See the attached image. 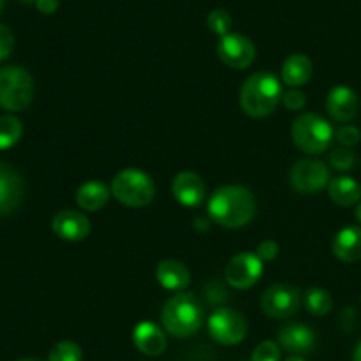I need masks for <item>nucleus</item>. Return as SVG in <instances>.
Here are the masks:
<instances>
[{"label":"nucleus","mask_w":361,"mask_h":361,"mask_svg":"<svg viewBox=\"0 0 361 361\" xmlns=\"http://www.w3.org/2000/svg\"><path fill=\"white\" fill-rule=\"evenodd\" d=\"M208 331L212 338L222 345H236L247 337L249 323L245 316L233 309H217L208 317Z\"/></svg>","instance_id":"obj_7"},{"label":"nucleus","mask_w":361,"mask_h":361,"mask_svg":"<svg viewBox=\"0 0 361 361\" xmlns=\"http://www.w3.org/2000/svg\"><path fill=\"white\" fill-rule=\"evenodd\" d=\"M111 196V187L99 180H88L78 189L76 203L85 212H99L108 204Z\"/></svg>","instance_id":"obj_18"},{"label":"nucleus","mask_w":361,"mask_h":361,"mask_svg":"<svg viewBox=\"0 0 361 361\" xmlns=\"http://www.w3.org/2000/svg\"><path fill=\"white\" fill-rule=\"evenodd\" d=\"M356 162H358V159H356V154L351 148L341 147L331 150L330 164L331 168H335L337 171H351V169H355Z\"/></svg>","instance_id":"obj_27"},{"label":"nucleus","mask_w":361,"mask_h":361,"mask_svg":"<svg viewBox=\"0 0 361 361\" xmlns=\"http://www.w3.org/2000/svg\"><path fill=\"white\" fill-rule=\"evenodd\" d=\"M48 361H83V349L71 341H62L49 351Z\"/></svg>","instance_id":"obj_25"},{"label":"nucleus","mask_w":361,"mask_h":361,"mask_svg":"<svg viewBox=\"0 0 361 361\" xmlns=\"http://www.w3.org/2000/svg\"><path fill=\"white\" fill-rule=\"evenodd\" d=\"M252 361H281V348L277 342L264 341L254 349Z\"/></svg>","instance_id":"obj_28"},{"label":"nucleus","mask_w":361,"mask_h":361,"mask_svg":"<svg viewBox=\"0 0 361 361\" xmlns=\"http://www.w3.org/2000/svg\"><path fill=\"white\" fill-rule=\"evenodd\" d=\"M312 78V60L303 53L288 56L282 66V81L289 87H303Z\"/></svg>","instance_id":"obj_21"},{"label":"nucleus","mask_w":361,"mask_h":361,"mask_svg":"<svg viewBox=\"0 0 361 361\" xmlns=\"http://www.w3.org/2000/svg\"><path fill=\"white\" fill-rule=\"evenodd\" d=\"M286 361H307L303 356H291V358H288Z\"/></svg>","instance_id":"obj_35"},{"label":"nucleus","mask_w":361,"mask_h":361,"mask_svg":"<svg viewBox=\"0 0 361 361\" xmlns=\"http://www.w3.org/2000/svg\"><path fill=\"white\" fill-rule=\"evenodd\" d=\"M282 102H284V106L289 111H300V109L305 108L307 97L302 90L293 88V90L286 92V94L282 95Z\"/></svg>","instance_id":"obj_30"},{"label":"nucleus","mask_w":361,"mask_h":361,"mask_svg":"<svg viewBox=\"0 0 361 361\" xmlns=\"http://www.w3.org/2000/svg\"><path fill=\"white\" fill-rule=\"evenodd\" d=\"M219 59L231 69H247L256 60V46L247 35L228 34L217 46Z\"/></svg>","instance_id":"obj_11"},{"label":"nucleus","mask_w":361,"mask_h":361,"mask_svg":"<svg viewBox=\"0 0 361 361\" xmlns=\"http://www.w3.org/2000/svg\"><path fill=\"white\" fill-rule=\"evenodd\" d=\"M291 187L300 194H317L330 183V169L316 159H302L289 171Z\"/></svg>","instance_id":"obj_9"},{"label":"nucleus","mask_w":361,"mask_h":361,"mask_svg":"<svg viewBox=\"0 0 361 361\" xmlns=\"http://www.w3.org/2000/svg\"><path fill=\"white\" fill-rule=\"evenodd\" d=\"M263 275V261L252 252H240L228 263L224 271V279L231 288L245 291L257 284Z\"/></svg>","instance_id":"obj_10"},{"label":"nucleus","mask_w":361,"mask_h":361,"mask_svg":"<svg viewBox=\"0 0 361 361\" xmlns=\"http://www.w3.org/2000/svg\"><path fill=\"white\" fill-rule=\"evenodd\" d=\"M353 361H361V341L355 348V353H353Z\"/></svg>","instance_id":"obj_34"},{"label":"nucleus","mask_w":361,"mask_h":361,"mask_svg":"<svg viewBox=\"0 0 361 361\" xmlns=\"http://www.w3.org/2000/svg\"><path fill=\"white\" fill-rule=\"evenodd\" d=\"M335 140L341 143V147L351 148L360 143L361 133L358 127L355 126H341L337 130H335Z\"/></svg>","instance_id":"obj_29"},{"label":"nucleus","mask_w":361,"mask_h":361,"mask_svg":"<svg viewBox=\"0 0 361 361\" xmlns=\"http://www.w3.org/2000/svg\"><path fill=\"white\" fill-rule=\"evenodd\" d=\"M134 348L147 356H161L168 348V338L162 328L152 321H141L133 331Z\"/></svg>","instance_id":"obj_17"},{"label":"nucleus","mask_w":361,"mask_h":361,"mask_svg":"<svg viewBox=\"0 0 361 361\" xmlns=\"http://www.w3.org/2000/svg\"><path fill=\"white\" fill-rule=\"evenodd\" d=\"M25 196L23 176L13 166L0 162V215L16 210Z\"/></svg>","instance_id":"obj_13"},{"label":"nucleus","mask_w":361,"mask_h":361,"mask_svg":"<svg viewBox=\"0 0 361 361\" xmlns=\"http://www.w3.org/2000/svg\"><path fill=\"white\" fill-rule=\"evenodd\" d=\"M328 194H330V200L338 207H353L360 201L361 187L351 176H338V178L330 180Z\"/></svg>","instance_id":"obj_22"},{"label":"nucleus","mask_w":361,"mask_h":361,"mask_svg":"<svg viewBox=\"0 0 361 361\" xmlns=\"http://www.w3.org/2000/svg\"><path fill=\"white\" fill-rule=\"evenodd\" d=\"M23 2H32V0H23Z\"/></svg>","instance_id":"obj_39"},{"label":"nucleus","mask_w":361,"mask_h":361,"mask_svg":"<svg viewBox=\"0 0 361 361\" xmlns=\"http://www.w3.org/2000/svg\"><path fill=\"white\" fill-rule=\"evenodd\" d=\"M34 2L42 14H53L59 9V0H34Z\"/></svg>","instance_id":"obj_33"},{"label":"nucleus","mask_w":361,"mask_h":361,"mask_svg":"<svg viewBox=\"0 0 361 361\" xmlns=\"http://www.w3.org/2000/svg\"><path fill=\"white\" fill-rule=\"evenodd\" d=\"M14 48V35L11 32V28H7L6 25H0V62L6 60L11 55Z\"/></svg>","instance_id":"obj_32"},{"label":"nucleus","mask_w":361,"mask_h":361,"mask_svg":"<svg viewBox=\"0 0 361 361\" xmlns=\"http://www.w3.org/2000/svg\"><path fill=\"white\" fill-rule=\"evenodd\" d=\"M111 194L118 203L129 208H143L154 201L155 183L148 173L127 168L116 173L111 182Z\"/></svg>","instance_id":"obj_5"},{"label":"nucleus","mask_w":361,"mask_h":361,"mask_svg":"<svg viewBox=\"0 0 361 361\" xmlns=\"http://www.w3.org/2000/svg\"><path fill=\"white\" fill-rule=\"evenodd\" d=\"M279 252H281V247H279L277 242H274V240H264V242H261L257 245L256 256L264 263V261H274L279 256Z\"/></svg>","instance_id":"obj_31"},{"label":"nucleus","mask_w":361,"mask_h":361,"mask_svg":"<svg viewBox=\"0 0 361 361\" xmlns=\"http://www.w3.org/2000/svg\"><path fill=\"white\" fill-rule=\"evenodd\" d=\"M335 256L344 263H356L361 259V228H344L338 231L331 245Z\"/></svg>","instance_id":"obj_20"},{"label":"nucleus","mask_w":361,"mask_h":361,"mask_svg":"<svg viewBox=\"0 0 361 361\" xmlns=\"http://www.w3.org/2000/svg\"><path fill=\"white\" fill-rule=\"evenodd\" d=\"M23 136V126L13 115L0 116V150L14 147Z\"/></svg>","instance_id":"obj_24"},{"label":"nucleus","mask_w":361,"mask_h":361,"mask_svg":"<svg viewBox=\"0 0 361 361\" xmlns=\"http://www.w3.org/2000/svg\"><path fill=\"white\" fill-rule=\"evenodd\" d=\"M279 344L291 355L305 356L316 349V331L302 323H289L279 331Z\"/></svg>","instance_id":"obj_14"},{"label":"nucleus","mask_w":361,"mask_h":361,"mask_svg":"<svg viewBox=\"0 0 361 361\" xmlns=\"http://www.w3.org/2000/svg\"><path fill=\"white\" fill-rule=\"evenodd\" d=\"M282 85L271 73H256L245 80L240 90L242 109L252 118H264L277 109L281 102Z\"/></svg>","instance_id":"obj_3"},{"label":"nucleus","mask_w":361,"mask_h":361,"mask_svg":"<svg viewBox=\"0 0 361 361\" xmlns=\"http://www.w3.org/2000/svg\"><path fill=\"white\" fill-rule=\"evenodd\" d=\"M18 361H42V360H39V358H23V360H18Z\"/></svg>","instance_id":"obj_37"},{"label":"nucleus","mask_w":361,"mask_h":361,"mask_svg":"<svg viewBox=\"0 0 361 361\" xmlns=\"http://www.w3.org/2000/svg\"><path fill=\"white\" fill-rule=\"evenodd\" d=\"M356 219L361 222V203L358 204V208H356Z\"/></svg>","instance_id":"obj_36"},{"label":"nucleus","mask_w":361,"mask_h":361,"mask_svg":"<svg viewBox=\"0 0 361 361\" xmlns=\"http://www.w3.org/2000/svg\"><path fill=\"white\" fill-rule=\"evenodd\" d=\"M51 229L59 238L66 242H83L90 235L92 226L83 212L62 210L53 217Z\"/></svg>","instance_id":"obj_12"},{"label":"nucleus","mask_w":361,"mask_h":361,"mask_svg":"<svg viewBox=\"0 0 361 361\" xmlns=\"http://www.w3.org/2000/svg\"><path fill=\"white\" fill-rule=\"evenodd\" d=\"M303 303L312 316H326L334 309V298L323 288L307 289L305 295H303Z\"/></svg>","instance_id":"obj_23"},{"label":"nucleus","mask_w":361,"mask_h":361,"mask_svg":"<svg viewBox=\"0 0 361 361\" xmlns=\"http://www.w3.org/2000/svg\"><path fill=\"white\" fill-rule=\"evenodd\" d=\"M302 305L300 289L289 284H274L261 296V309L271 319H289Z\"/></svg>","instance_id":"obj_8"},{"label":"nucleus","mask_w":361,"mask_h":361,"mask_svg":"<svg viewBox=\"0 0 361 361\" xmlns=\"http://www.w3.org/2000/svg\"><path fill=\"white\" fill-rule=\"evenodd\" d=\"M173 196L182 207L197 208L207 197V185L194 171H182L173 180Z\"/></svg>","instance_id":"obj_15"},{"label":"nucleus","mask_w":361,"mask_h":361,"mask_svg":"<svg viewBox=\"0 0 361 361\" xmlns=\"http://www.w3.org/2000/svg\"><path fill=\"white\" fill-rule=\"evenodd\" d=\"M4 4H6V0H0V11L4 9Z\"/></svg>","instance_id":"obj_38"},{"label":"nucleus","mask_w":361,"mask_h":361,"mask_svg":"<svg viewBox=\"0 0 361 361\" xmlns=\"http://www.w3.org/2000/svg\"><path fill=\"white\" fill-rule=\"evenodd\" d=\"M34 78L25 67L7 66L0 69V108L21 111L34 99Z\"/></svg>","instance_id":"obj_6"},{"label":"nucleus","mask_w":361,"mask_h":361,"mask_svg":"<svg viewBox=\"0 0 361 361\" xmlns=\"http://www.w3.org/2000/svg\"><path fill=\"white\" fill-rule=\"evenodd\" d=\"M161 321L164 330L171 337H192L204 321L203 305H201V302L192 293L180 291L164 303V309L161 312Z\"/></svg>","instance_id":"obj_2"},{"label":"nucleus","mask_w":361,"mask_h":361,"mask_svg":"<svg viewBox=\"0 0 361 361\" xmlns=\"http://www.w3.org/2000/svg\"><path fill=\"white\" fill-rule=\"evenodd\" d=\"M291 137L303 154L319 155L330 148L335 140V129L321 115L303 113L293 122Z\"/></svg>","instance_id":"obj_4"},{"label":"nucleus","mask_w":361,"mask_h":361,"mask_svg":"<svg viewBox=\"0 0 361 361\" xmlns=\"http://www.w3.org/2000/svg\"><path fill=\"white\" fill-rule=\"evenodd\" d=\"M358 108L360 101L356 92L349 87H344V85L331 88L326 97V111L335 122L345 123L353 120L358 113Z\"/></svg>","instance_id":"obj_16"},{"label":"nucleus","mask_w":361,"mask_h":361,"mask_svg":"<svg viewBox=\"0 0 361 361\" xmlns=\"http://www.w3.org/2000/svg\"><path fill=\"white\" fill-rule=\"evenodd\" d=\"M157 281L168 291H183L189 288L190 284V271L183 263L176 259H164L159 263L157 271Z\"/></svg>","instance_id":"obj_19"},{"label":"nucleus","mask_w":361,"mask_h":361,"mask_svg":"<svg viewBox=\"0 0 361 361\" xmlns=\"http://www.w3.org/2000/svg\"><path fill=\"white\" fill-rule=\"evenodd\" d=\"M256 197L247 187H219L208 200V215L212 221L224 228H243L256 215Z\"/></svg>","instance_id":"obj_1"},{"label":"nucleus","mask_w":361,"mask_h":361,"mask_svg":"<svg viewBox=\"0 0 361 361\" xmlns=\"http://www.w3.org/2000/svg\"><path fill=\"white\" fill-rule=\"evenodd\" d=\"M207 25L214 34L224 37V35H228L229 30H231V25H233L231 14H229L226 9H221V7H219V9H214L210 14H208Z\"/></svg>","instance_id":"obj_26"}]
</instances>
